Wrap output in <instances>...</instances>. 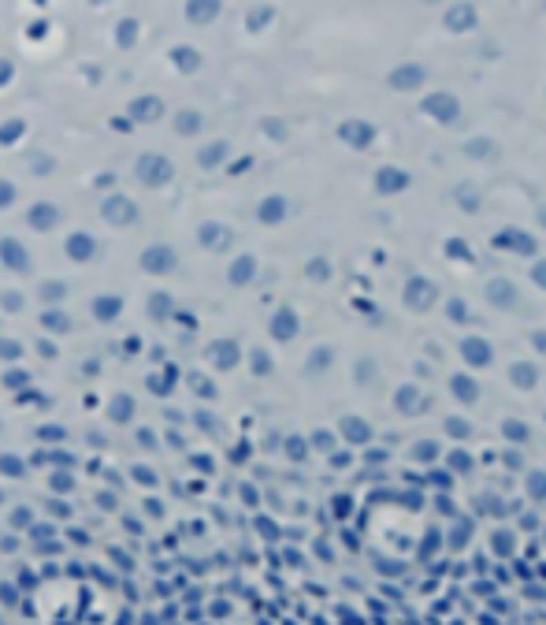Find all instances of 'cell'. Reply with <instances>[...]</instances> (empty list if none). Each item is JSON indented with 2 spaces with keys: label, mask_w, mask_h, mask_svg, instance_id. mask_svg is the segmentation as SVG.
<instances>
[{
  "label": "cell",
  "mask_w": 546,
  "mask_h": 625,
  "mask_svg": "<svg viewBox=\"0 0 546 625\" xmlns=\"http://www.w3.org/2000/svg\"><path fill=\"white\" fill-rule=\"evenodd\" d=\"M264 131L272 134V138H286V127H283L275 116H272V119H264Z\"/></svg>",
  "instance_id": "obj_50"
},
{
  "label": "cell",
  "mask_w": 546,
  "mask_h": 625,
  "mask_svg": "<svg viewBox=\"0 0 546 625\" xmlns=\"http://www.w3.org/2000/svg\"><path fill=\"white\" fill-rule=\"evenodd\" d=\"M487 302L494 305V309H517L520 302V291L513 280H505V275H498V280L487 283Z\"/></svg>",
  "instance_id": "obj_13"
},
{
  "label": "cell",
  "mask_w": 546,
  "mask_h": 625,
  "mask_svg": "<svg viewBox=\"0 0 546 625\" xmlns=\"http://www.w3.org/2000/svg\"><path fill=\"white\" fill-rule=\"evenodd\" d=\"M131 119H134V123H160V119H164V101H160V97H153V93L134 97V101H131Z\"/></svg>",
  "instance_id": "obj_19"
},
{
  "label": "cell",
  "mask_w": 546,
  "mask_h": 625,
  "mask_svg": "<svg viewBox=\"0 0 546 625\" xmlns=\"http://www.w3.org/2000/svg\"><path fill=\"white\" fill-rule=\"evenodd\" d=\"M316 443H320V451H327V446H331V435H327V432H316Z\"/></svg>",
  "instance_id": "obj_58"
},
{
  "label": "cell",
  "mask_w": 546,
  "mask_h": 625,
  "mask_svg": "<svg viewBox=\"0 0 546 625\" xmlns=\"http://www.w3.org/2000/svg\"><path fill=\"white\" fill-rule=\"evenodd\" d=\"M41 327H45V332H71V316L59 313V309H45L41 313Z\"/></svg>",
  "instance_id": "obj_34"
},
{
  "label": "cell",
  "mask_w": 546,
  "mask_h": 625,
  "mask_svg": "<svg viewBox=\"0 0 546 625\" xmlns=\"http://www.w3.org/2000/svg\"><path fill=\"white\" fill-rule=\"evenodd\" d=\"M331 357H335L331 346H316V350L309 354V365H305V369H309V372H323L327 365H331Z\"/></svg>",
  "instance_id": "obj_39"
},
{
  "label": "cell",
  "mask_w": 546,
  "mask_h": 625,
  "mask_svg": "<svg viewBox=\"0 0 546 625\" xmlns=\"http://www.w3.org/2000/svg\"><path fill=\"white\" fill-rule=\"evenodd\" d=\"M171 64L182 75H194V71H201V53H197L194 45H175L171 48Z\"/></svg>",
  "instance_id": "obj_25"
},
{
  "label": "cell",
  "mask_w": 546,
  "mask_h": 625,
  "mask_svg": "<svg viewBox=\"0 0 546 625\" xmlns=\"http://www.w3.org/2000/svg\"><path fill=\"white\" fill-rule=\"evenodd\" d=\"M450 387H453V399H461V402H476V399H480V383H476L472 376H464V372L450 376Z\"/></svg>",
  "instance_id": "obj_29"
},
{
  "label": "cell",
  "mask_w": 546,
  "mask_h": 625,
  "mask_svg": "<svg viewBox=\"0 0 546 625\" xmlns=\"http://www.w3.org/2000/svg\"><path fill=\"white\" fill-rule=\"evenodd\" d=\"M171 127L182 138H194V134H201V127H205V116L197 112V108H182V112H175V119H171Z\"/></svg>",
  "instance_id": "obj_24"
},
{
  "label": "cell",
  "mask_w": 546,
  "mask_h": 625,
  "mask_svg": "<svg viewBox=\"0 0 546 625\" xmlns=\"http://www.w3.org/2000/svg\"><path fill=\"white\" fill-rule=\"evenodd\" d=\"M4 357H8V361H19V357H23V346H19L15 339H8L4 343Z\"/></svg>",
  "instance_id": "obj_52"
},
{
  "label": "cell",
  "mask_w": 546,
  "mask_h": 625,
  "mask_svg": "<svg viewBox=\"0 0 546 625\" xmlns=\"http://www.w3.org/2000/svg\"><path fill=\"white\" fill-rule=\"evenodd\" d=\"M372 372H375V365H372V361H361V365H357V376H361V380H368Z\"/></svg>",
  "instance_id": "obj_56"
},
{
  "label": "cell",
  "mask_w": 546,
  "mask_h": 625,
  "mask_svg": "<svg viewBox=\"0 0 546 625\" xmlns=\"http://www.w3.org/2000/svg\"><path fill=\"white\" fill-rule=\"evenodd\" d=\"M420 108H424V116L439 119V123H458L461 119V101L450 93V89H435V93H428L420 101Z\"/></svg>",
  "instance_id": "obj_5"
},
{
  "label": "cell",
  "mask_w": 546,
  "mask_h": 625,
  "mask_svg": "<svg viewBox=\"0 0 546 625\" xmlns=\"http://www.w3.org/2000/svg\"><path fill=\"white\" fill-rule=\"evenodd\" d=\"M8 383H12V387H19V383H26V372H8Z\"/></svg>",
  "instance_id": "obj_57"
},
{
  "label": "cell",
  "mask_w": 546,
  "mask_h": 625,
  "mask_svg": "<svg viewBox=\"0 0 546 625\" xmlns=\"http://www.w3.org/2000/svg\"><path fill=\"white\" fill-rule=\"evenodd\" d=\"M134 175H138V183H145V186H164L175 179V164L167 161L164 153H142L134 161Z\"/></svg>",
  "instance_id": "obj_1"
},
{
  "label": "cell",
  "mask_w": 546,
  "mask_h": 625,
  "mask_svg": "<svg viewBox=\"0 0 546 625\" xmlns=\"http://www.w3.org/2000/svg\"><path fill=\"white\" fill-rule=\"evenodd\" d=\"M509 380L520 387V391H531L535 383H539V369H535L531 361H513L509 365Z\"/></svg>",
  "instance_id": "obj_26"
},
{
  "label": "cell",
  "mask_w": 546,
  "mask_h": 625,
  "mask_svg": "<svg viewBox=\"0 0 546 625\" xmlns=\"http://www.w3.org/2000/svg\"><path fill=\"white\" fill-rule=\"evenodd\" d=\"M205 357L216 365V369H234L238 357H242V346H238L234 339H212L205 346Z\"/></svg>",
  "instance_id": "obj_14"
},
{
  "label": "cell",
  "mask_w": 546,
  "mask_h": 625,
  "mask_svg": "<svg viewBox=\"0 0 546 625\" xmlns=\"http://www.w3.org/2000/svg\"><path fill=\"white\" fill-rule=\"evenodd\" d=\"M531 283L546 291V257H535V264H531Z\"/></svg>",
  "instance_id": "obj_45"
},
{
  "label": "cell",
  "mask_w": 546,
  "mask_h": 625,
  "mask_svg": "<svg viewBox=\"0 0 546 625\" xmlns=\"http://www.w3.org/2000/svg\"><path fill=\"white\" fill-rule=\"evenodd\" d=\"M138 264H142L149 275H171L178 268V253L167 242H153V246H145V250H142Z\"/></svg>",
  "instance_id": "obj_4"
},
{
  "label": "cell",
  "mask_w": 546,
  "mask_h": 625,
  "mask_svg": "<svg viewBox=\"0 0 546 625\" xmlns=\"http://www.w3.org/2000/svg\"><path fill=\"white\" fill-rule=\"evenodd\" d=\"M138 216L142 212H138V205L126 194H112L101 201V220L112 227H131V224H138Z\"/></svg>",
  "instance_id": "obj_7"
},
{
  "label": "cell",
  "mask_w": 546,
  "mask_h": 625,
  "mask_svg": "<svg viewBox=\"0 0 546 625\" xmlns=\"http://www.w3.org/2000/svg\"><path fill=\"white\" fill-rule=\"evenodd\" d=\"M64 294H67V283H59V280L41 283V302L45 305H59V302H64Z\"/></svg>",
  "instance_id": "obj_38"
},
{
  "label": "cell",
  "mask_w": 546,
  "mask_h": 625,
  "mask_svg": "<svg viewBox=\"0 0 546 625\" xmlns=\"http://www.w3.org/2000/svg\"><path fill=\"white\" fill-rule=\"evenodd\" d=\"M402 294H405V305L416 313H428V309H435V302H439V287H435L428 275H409Z\"/></svg>",
  "instance_id": "obj_2"
},
{
  "label": "cell",
  "mask_w": 546,
  "mask_h": 625,
  "mask_svg": "<svg viewBox=\"0 0 546 625\" xmlns=\"http://www.w3.org/2000/svg\"><path fill=\"white\" fill-rule=\"evenodd\" d=\"M494 149H498L494 138H469V142H464V156H472V161H491Z\"/></svg>",
  "instance_id": "obj_30"
},
{
  "label": "cell",
  "mask_w": 546,
  "mask_h": 625,
  "mask_svg": "<svg viewBox=\"0 0 546 625\" xmlns=\"http://www.w3.org/2000/svg\"><path fill=\"white\" fill-rule=\"evenodd\" d=\"M190 383H194V391H197V395H205V399H212V395H216L212 380H205V376H197V372L190 376Z\"/></svg>",
  "instance_id": "obj_47"
},
{
  "label": "cell",
  "mask_w": 546,
  "mask_h": 625,
  "mask_svg": "<svg viewBox=\"0 0 546 625\" xmlns=\"http://www.w3.org/2000/svg\"><path fill=\"white\" fill-rule=\"evenodd\" d=\"M339 138L350 149H357V153H364V149H372V142H375V123H368V119H346L339 127Z\"/></svg>",
  "instance_id": "obj_10"
},
{
  "label": "cell",
  "mask_w": 546,
  "mask_h": 625,
  "mask_svg": "<svg viewBox=\"0 0 546 625\" xmlns=\"http://www.w3.org/2000/svg\"><path fill=\"white\" fill-rule=\"evenodd\" d=\"M108 413H112L115 421H131V413H134V399H131V395H115L112 406H108Z\"/></svg>",
  "instance_id": "obj_37"
},
{
  "label": "cell",
  "mask_w": 546,
  "mask_h": 625,
  "mask_svg": "<svg viewBox=\"0 0 546 625\" xmlns=\"http://www.w3.org/2000/svg\"><path fill=\"white\" fill-rule=\"evenodd\" d=\"M446 316H450L453 324H469L472 320V309L464 298H446Z\"/></svg>",
  "instance_id": "obj_33"
},
{
  "label": "cell",
  "mask_w": 546,
  "mask_h": 625,
  "mask_svg": "<svg viewBox=\"0 0 546 625\" xmlns=\"http://www.w3.org/2000/svg\"><path fill=\"white\" fill-rule=\"evenodd\" d=\"M528 488H531L535 499H543V495H546V473H531V484H528Z\"/></svg>",
  "instance_id": "obj_49"
},
{
  "label": "cell",
  "mask_w": 546,
  "mask_h": 625,
  "mask_svg": "<svg viewBox=\"0 0 546 625\" xmlns=\"http://www.w3.org/2000/svg\"><path fill=\"white\" fill-rule=\"evenodd\" d=\"M250 357H253L250 365H253L256 376H267V372H272V354H267V350H253Z\"/></svg>",
  "instance_id": "obj_43"
},
{
  "label": "cell",
  "mask_w": 546,
  "mask_h": 625,
  "mask_svg": "<svg viewBox=\"0 0 546 625\" xmlns=\"http://www.w3.org/2000/svg\"><path fill=\"white\" fill-rule=\"evenodd\" d=\"M149 316H153V320H171L175 316V298L167 291L149 294Z\"/></svg>",
  "instance_id": "obj_28"
},
{
  "label": "cell",
  "mask_w": 546,
  "mask_h": 625,
  "mask_svg": "<svg viewBox=\"0 0 546 625\" xmlns=\"http://www.w3.org/2000/svg\"><path fill=\"white\" fill-rule=\"evenodd\" d=\"M491 246L494 250H505V253H517V257H535L539 253V242H535L528 231H520V227H502V231H494Z\"/></svg>",
  "instance_id": "obj_3"
},
{
  "label": "cell",
  "mask_w": 546,
  "mask_h": 625,
  "mask_svg": "<svg viewBox=\"0 0 546 625\" xmlns=\"http://www.w3.org/2000/svg\"><path fill=\"white\" fill-rule=\"evenodd\" d=\"M4 309H8V313H15V309H23V294H15V291H8V294H4Z\"/></svg>",
  "instance_id": "obj_51"
},
{
  "label": "cell",
  "mask_w": 546,
  "mask_h": 625,
  "mask_svg": "<svg viewBox=\"0 0 546 625\" xmlns=\"http://www.w3.org/2000/svg\"><path fill=\"white\" fill-rule=\"evenodd\" d=\"M428 82V67L409 60V64H398L390 75H386V86L394 89V93H413V89H424Z\"/></svg>",
  "instance_id": "obj_8"
},
{
  "label": "cell",
  "mask_w": 546,
  "mask_h": 625,
  "mask_svg": "<svg viewBox=\"0 0 546 625\" xmlns=\"http://www.w3.org/2000/svg\"><path fill=\"white\" fill-rule=\"evenodd\" d=\"M290 212H294V205H290V197H283V194H267V197H261V205H256V220H261L264 227H279V224H286L290 220Z\"/></svg>",
  "instance_id": "obj_9"
},
{
  "label": "cell",
  "mask_w": 546,
  "mask_h": 625,
  "mask_svg": "<svg viewBox=\"0 0 546 625\" xmlns=\"http://www.w3.org/2000/svg\"><path fill=\"white\" fill-rule=\"evenodd\" d=\"M461 354H464V361H469L472 369H487L491 357H494V346L487 339H480V335H464V339H461Z\"/></svg>",
  "instance_id": "obj_17"
},
{
  "label": "cell",
  "mask_w": 546,
  "mask_h": 625,
  "mask_svg": "<svg viewBox=\"0 0 546 625\" xmlns=\"http://www.w3.org/2000/svg\"><path fill=\"white\" fill-rule=\"evenodd\" d=\"M453 197H458V205L464 208V212H480V190H476V186H469V183H461L458 190H453Z\"/></svg>",
  "instance_id": "obj_32"
},
{
  "label": "cell",
  "mask_w": 546,
  "mask_h": 625,
  "mask_svg": "<svg viewBox=\"0 0 546 625\" xmlns=\"http://www.w3.org/2000/svg\"><path fill=\"white\" fill-rule=\"evenodd\" d=\"M26 224L34 227V231H53V227H59V208L53 201H37L26 208Z\"/></svg>",
  "instance_id": "obj_20"
},
{
  "label": "cell",
  "mask_w": 546,
  "mask_h": 625,
  "mask_svg": "<svg viewBox=\"0 0 546 625\" xmlns=\"http://www.w3.org/2000/svg\"><path fill=\"white\" fill-rule=\"evenodd\" d=\"M528 343L535 346V354H539V357H546V327H535V332L528 335Z\"/></svg>",
  "instance_id": "obj_48"
},
{
  "label": "cell",
  "mask_w": 546,
  "mask_h": 625,
  "mask_svg": "<svg viewBox=\"0 0 546 625\" xmlns=\"http://www.w3.org/2000/svg\"><path fill=\"white\" fill-rule=\"evenodd\" d=\"M64 250H67V257H71L75 264H89L97 257V238L89 231H75V235H67Z\"/></svg>",
  "instance_id": "obj_16"
},
{
  "label": "cell",
  "mask_w": 546,
  "mask_h": 625,
  "mask_svg": "<svg viewBox=\"0 0 546 625\" xmlns=\"http://www.w3.org/2000/svg\"><path fill=\"white\" fill-rule=\"evenodd\" d=\"M480 23V12L469 4V0H458V4H450L442 12V26L450 30V34H464V30H472Z\"/></svg>",
  "instance_id": "obj_11"
},
{
  "label": "cell",
  "mask_w": 546,
  "mask_h": 625,
  "mask_svg": "<svg viewBox=\"0 0 546 625\" xmlns=\"http://www.w3.org/2000/svg\"><path fill=\"white\" fill-rule=\"evenodd\" d=\"M297 327H301V320H297V313L290 305H279V309L272 313V320H267V332H272L275 343H290L297 335Z\"/></svg>",
  "instance_id": "obj_12"
},
{
  "label": "cell",
  "mask_w": 546,
  "mask_h": 625,
  "mask_svg": "<svg viewBox=\"0 0 546 625\" xmlns=\"http://www.w3.org/2000/svg\"><path fill=\"white\" fill-rule=\"evenodd\" d=\"M416 458H435V443H416Z\"/></svg>",
  "instance_id": "obj_54"
},
{
  "label": "cell",
  "mask_w": 546,
  "mask_h": 625,
  "mask_svg": "<svg viewBox=\"0 0 546 625\" xmlns=\"http://www.w3.org/2000/svg\"><path fill=\"white\" fill-rule=\"evenodd\" d=\"M256 272H261V261H256L253 253H242V257L231 261V268H227V283L231 287H250L256 280Z\"/></svg>",
  "instance_id": "obj_18"
},
{
  "label": "cell",
  "mask_w": 546,
  "mask_h": 625,
  "mask_svg": "<svg viewBox=\"0 0 546 625\" xmlns=\"http://www.w3.org/2000/svg\"><path fill=\"white\" fill-rule=\"evenodd\" d=\"M12 197H15V186L4 183V205H12Z\"/></svg>",
  "instance_id": "obj_59"
},
{
  "label": "cell",
  "mask_w": 546,
  "mask_h": 625,
  "mask_svg": "<svg viewBox=\"0 0 546 625\" xmlns=\"http://www.w3.org/2000/svg\"><path fill=\"white\" fill-rule=\"evenodd\" d=\"M342 432L350 435L353 443H364V440H368V424H361L357 417H346V421H342Z\"/></svg>",
  "instance_id": "obj_40"
},
{
  "label": "cell",
  "mask_w": 546,
  "mask_h": 625,
  "mask_svg": "<svg viewBox=\"0 0 546 625\" xmlns=\"http://www.w3.org/2000/svg\"><path fill=\"white\" fill-rule=\"evenodd\" d=\"M446 428H450L453 435H469V424L464 421H446Z\"/></svg>",
  "instance_id": "obj_55"
},
{
  "label": "cell",
  "mask_w": 546,
  "mask_h": 625,
  "mask_svg": "<svg viewBox=\"0 0 546 625\" xmlns=\"http://www.w3.org/2000/svg\"><path fill=\"white\" fill-rule=\"evenodd\" d=\"M89 309H93V316L101 324H108V320H115V316L123 313V298H119V294H97Z\"/></svg>",
  "instance_id": "obj_23"
},
{
  "label": "cell",
  "mask_w": 546,
  "mask_h": 625,
  "mask_svg": "<svg viewBox=\"0 0 546 625\" xmlns=\"http://www.w3.org/2000/svg\"><path fill=\"white\" fill-rule=\"evenodd\" d=\"M220 15V4H216V0H190V4H186V19H190V23H212V19Z\"/></svg>",
  "instance_id": "obj_27"
},
{
  "label": "cell",
  "mask_w": 546,
  "mask_h": 625,
  "mask_svg": "<svg viewBox=\"0 0 546 625\" xmlns=\"http://www.w3.org/2000/svg\"><path fill=\"white\" fill-rule=\"evenodd\" d=\"M372 186H375V194L394 197V194H405V190H409V186H413V175L405 172V167H398V164H383V167H375Z\"/></svg>",
  "instance_id": "obj_6"
},
{
  "label": "cell",
  "mask_w": 546,
  "mask_h": 625,
  "mask_svg": "<svg viewBox=\"0 0 546 625\" xmlns=\"http://www.w3.org/2000/svg\"><path fill=\"white\" fill-rule=\"evenodd\" d=\"M134 42H138V23H134V19H123V23L115 26V45L119 48H131Z\"/></svg>",
  "instance_id": "obj_36"
},
{
  "label": "cell",
  "mask_w": 546,
  "mask_h": 625,
  "mask_svg": "<svg viewBox=\"0 0 546 625\" xmlns=\"http://www.w3.org/2000/svg\"><path fill=\"white\" fill-rule=\"evenodd\" d=\"M4 268L8 272H30V253L19 246L15 235H4Z\"/></svg>",
  "instance_id": "obj_22"
},
{
  "label": "cell",
  "mask_w": 546,
  "mask_h": 625,
  "mask_svg": "<svg viewBox=\"0 0 546 625\" xmlns=\"http://www.w3.org/2000/svg\"><path fill=\"white\" fill-rule=\"evenodd\" d=\"M539 220H543V224H546V208H539Z\"/></svg>",
  "instance_id": "obj_60"
},
{
  "label": "cell",
  "mask_w": 546,
  "mask_h": 625,
  "mask_svg": "<svg viewBox=\"0 0 546 625\" xmlns=\"http://www.w3.org/2000/svg\"><path fill=\"white\" fill-rule=\"evenodd\" d=\"M398 410H420V395H416V387H402L398 391Z\"/></svg>",
  "instance_id": "obj_41"
},
{
  "label": "cell",
  "mask_w": 546,
  "mask_h": 625,
  "mask_svg": "<svg viewBox=\"0 0 546 625\" xmlns=\"http://www.w3.org/2000/svg\"><path fill=\"white\" fill-rule=\"evenodd\" d=\"M227 156H231V142H208L205 149H197V167H205V172H212V167H220Z\"/></svg>",
  "instance_id": "obj_21"
},
{
  "label": "cell",
  "mask_w": 546,
  "mask_h": 625,
  "mask_svg": "<svg viewBox=\"0 0 546 625\" xmlns=\"http://www.w3.org/2000/svg\"><path fill=\"white\" fill-rule=\"evenodd\" d=\"M23 131H26V123H19V119H8V123H4V145H12Z\"/></svg>",
  "instance_id": "obj_46"
},
{
  "label": "cell",
  "mask_w": 546,
  "mask_h": 625,
  "mask_svg": "<svg viewBox=\"0 0 546 625\" xmlns=\"http://www.w3.org/2000/svg\"><path fill=\"white\" fill-rule=\"evenodd\" d=\"M272 19H275V8H267V4L264 8H250V12H245V26H250V30H264Z\"/></svg>",
  "instance_id": "obj_35"
},
{
  "label": "cell",
  "mask_w": 546,
  "mask_h": 625,
  "mask_svg": "<svg viewBox=\"0 0 546 625\" xmlns=\"http://www.w3.org/2000/svg\"><path fill=\"white\" fill-rule=\"evenodd\" d=\"M309 280H320V283L331 280V264H327L323 257H312L309 261Z\"/></svg>",
  "instance_id": "obj_42"
},
{
  "label": "cell",
  "mask_w": 546,
  "mask_h": 625,
  "mask_svg": "<svg viewBox=\"0 0 546 625\" xmlns=\"http://www.w3.org/2000/svg\"><path fill=\"white\" fill-rule=\"evenodd\" d=\"M231 238H234V231L227 224H220V220H205L201 227H197V242H201L205 250H227Z\"/></svg>",
  "instance_id": "obj_15"
},
{
  "label": "cell",
  "mask_w": 546,
  "mask_h": 625,
  "mask_svg": "<svg viewBox=\"0 0 546 625\" xmlns=\"http://www.w3.org/2000/svg\"><path fill=\"white\" fill-rule=\"evenodd\" d=\"M502 432L509 435V440H528V424H520V421H505Z\"/></svg>",
  "instance_id": "obj_44"
},
{
  "label": "cell",
  "mask_w": 546,
  "mask_h": 625,
  "mask_svg": "<svg viewBox=\"0 0 546 625\" xmlns=\"http://www.w3.org/2000/svg\"><path fill=\"white\" fill-rule=\"evenodd\" d=\"M442 250H446V257H450V261H469V264L476 261V250H472L469 242H464L461 235H450V238H446V246H442Z\"/></svg>",
  "instance_id": "obj_31"
},
{
  "label": "cell",
  "mask_w": 546,
  "mask_h": 625,
  "mask_svg": "<svg viewBox=\"0 0 546 625\" xmlns=\"http://www.w3.org/2000/svg\"><path fill=\"white\" fill-rule=\"evenodd\" d=\"M53 167H56V161H48V156H37V161H34V172H37V175H41V172H53Z\"/></svg>",
  "instance_id": "obj_53"
}]
</instances>
